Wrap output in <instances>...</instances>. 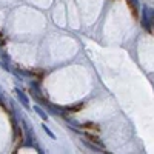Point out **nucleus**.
Wrapping results in <instances>:
<instances>
[{
	"instance_id": "1",
	"label": "nucleus",
	"mask_w": 154,
	"mask_h": 154,
	"mask_svg": "<svg viewBox=\"0 0 154 154\" xmlns=\"http://www.w3.org/2000/svg\"><path fill=\"white\" fill-rule=\"evenodd\" d=\"M16 93H17V96H19V100L22 102V103H23L25 106H28L29 103H28V99H26V96H25V94L20 91V89H16Z\"/></svg>"
},
{
	"instance_id": "2",
	"label": "nucleus",
	"mask_w": 154,
	"mask_h": 154,
	"mask_svg": "<svg viewBox=\"0 0 154 154\" xmlns=\"http://www.w3.org/2000/svg\"><path fill=\"white\" fill-rule=\"evenodd\" d=\"M34 109H35V112H37L38 116H40V117H42V119H45V120L48 119V117H46V114L43 112V109H42L40 106H34Z\"/></svg>"
},
{
	"instance_id": "3",
	"label": "nucleus",
	"mask_w": 154,
	"mask_h": 154,
	"mask_svg": "<svg viewBox=\"0 0 154 154\" xmlns=\"http://www.w3.org/2000/svg\"><path fill=\"white\" fill-rule=\"evenodd\" d=\"M43 130L46 131V134H48V136H49L51 139H56V136H54L53 133H51V130H49V128H46V125H43Z\"/></svg>"
},
{
	"instance_id": "4",
	"label": "nucleus",
	"mask_w": 154,
	"mask_h": 154,
	"mask_svg": "<svg viewBox=\"0 0 154 154\" xmlns=\"http://www.w3.org/2000/svg\"><path fill=\"white\" fill-rule=\"evenodd\" d=\"M0 45H2V42H0Z\"/></svg>"
}]
</instances>
